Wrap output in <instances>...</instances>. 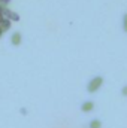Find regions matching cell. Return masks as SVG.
I'll return each mask as SVG.
<instances>
[{"mask_svg": "<svg viewBox=\"0 0 127 128\" xmlns=\"http://www.w3.org/2000/svg\"><path fill=\"white\" fill-rule=\"evenodd\" d=\"M126 30H127V15H126Z\"/></svg>", "mask_w": 127, "mask_h": 128, "instance_id": "8992f818", "label": "cell"}, {"mask_svg": "<svg viewBox=\"0 0 127 128\" xmlns=\"http://www.w3.org/2000/svg\"><path fill=\"white\" fill-rule=\"evenodd\" d=\"M82 109H84V110H91V109H93V103H85V104L82 106Z\"/></svg>", "mask_w": 127, "mask_h": 128, "instance_id": "3957f363", "label": "cell"}, {"mask_svg": "<svg viewBox=\"0 0 127 128\" xmlns=\"http://www.w3.org/2000/svg\"><path fill=\"white\" fill-rule=\"evenodd\" d=\"M124 94H127V90H124Z\"/></svg>", "mask_w": 127, "mask_h": 128, "instance_id": "52a82bcc", "label": "cell"}, {"mask_svg": "<svg viewBox=\"0 0 127 128\" xmlns=\"http://www.w3.org/2000/svg\"><path fill=\"white\" fill-rule=\"evenodd\" d=\"M102 84V78H97V79H94L93 82H91V85H90V91H96L97 90V86Z\"/></svg>", "mask_w": 127, "mask_h": 128, "instance_id": "6da1fadb", "label": "cell"}, {"mask_svg": "<svg viewBox=\"0 0 127 128\" xmlns=\"http://www.w3.org/2000/svg\"><path fill=\"white\" fill-rule=\"evenodd\" d=\"M20 39H21V36H20V34H14V37H12V43H14V45L20 43Z\"/></svg>", "mask_w": 127, "mask_h": 128, "instance_id": "7a4b0ae2", "label": "cell"}, {"mask_svg": "<svg viewBox=\"0 0 127 128\" xmlns=\"http://www.w3.org/2000/svg\"><path fill=\"white\" fill-rule=\"evenodd\" d=\"M100 127V122H99V121H93V122H91V128H99Z\"/></svg>", "mask_w": 127, "mask_h": 128, "instance_id": "277c9868", "label": "cell"}, {"mask_svg": "<svg viewBox=\"0 0 127 128\" xmlns=\"http://www.w3.org/2000/svg\"><path fill=\"white\" fill-rule=\"evenodd\" d=\"M3 27H6V28H8V27H9V22H8V21H3Z\"/></svg>", "mask_w": 127, "mask_h": 128, "instance_id": "5b68a950", "label": "cell"}]
</instances>
